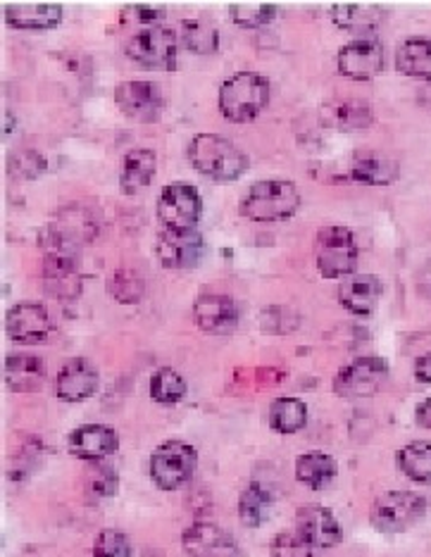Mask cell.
Wrapping results in <instances>:
<instances>
[{
  "label": "cell",
  "instance_id": "cell-33",
  "mask_svg": "<svg viewBox=\"0 0 431 557\" xmlns=\"http://www.w3.org/2000/svg\"><path fill=\"white\" fill-rule=\"evenodd\" d=\"M182 44L196 55H210L220 48V32L206 20H184Z\"/></svg>",
  "mask_w": 431,
  "mask_h": 557
},
{
  "label": "cell",
  "instance_id": "cell-45",
  "mask_svg": "<svg viewBox=\"0 0 431 557\" xmlns=\"http://www.w3.org/2000/svg\"><path fill=\"white\" fill-rule=\"evenodd\" d=\"M12 129H15V117H12V112L10 110H5V136H10L12 134Z\"/></svg>",
  "mask_w": 431,
  "mask_h": 557
},
{
  "label": "cell",
  "instance_id": "cell-32",
  "mask_svg": "<svg viewBox=\"0 0 431 557\" xmlns=\"http://www.w3.org/2000/svg\"><path fill=\"white\" fill-rule=\"evenodd\" d=\"M398 470L417 481V484H431V443L412 441L396 453Z\"/></svg>",
  "mask_w": 431,
  "mask_h": 557
},
{
  "label": "cell",
  "instance_id": "cell-12",
  "mask_svg": "<svg viewBox=\"0 0 431 557\" xmlns=\"http://www.w3.org/2000/svg\"><path fill=\"white\" fill-rule=\"evenodd\" d=\"M336 67L348 79L370 82L384 70V46L377 39H355L338 50Z\"/></svg>",
  "mask_w": 431,
  "mask_h": 557
},
{
  "label": "cell",
  "instance_id": "cell-41",
  "mask_svg": "<svg viewBox=\"0 0 431 557\" xmlns=\"http://www.w3.org/2000/svg\"><path fill=\"white\" fill-rule=\"evenodd\" d=\"M168 17L164 8H150V5H126L122 10V22L134 24V27H158V22Z\"/></svg>",
  "mask_w": 431,
  "mask_h": 557
},
{
  "label": "cell",
  "instance_id": "cell-21",
  "mask_svg": "<svg viewBox=\"0 0 431 557\" xmlns=\"http://www.w3.org/2000/svg\"><path fill=\"white\" fill-rule=\"evenodd\" d=\"M70 453L86 462H100L110 458L120 448V436L115 429L103 424H84L70 434Z\"/></svg>",
  "mask_w": 431,
  "mask_h": 557
},
{
  "label": "cell",
  "instance_id": "cell-28",
  "mask_svg": "<svg viewBox=\"0 0 431 557\" xmlns=\"http://www.w3.org/2000/svg\"><path fill=\"white\" fill-rule=\"evenodd\" d=\"M396 67L408 77L431 82V39L415 36V39L403 41L396 53Z\"/></svg>",
  "mask_w": 431,
  "mask_h": 557
},
{
  "label": "cell",
  "instance_id": "cell-1",
  "mask_svg": "<svg viewBox=\"0 0 431 557\" xmlns=\"http://www.w3.org/2000/svg\"><path fill=\"white\" fill-rule=\"evenodd\" d=\"M188 160L200 174L218 182L238 180L250 164L244 150L222 134H196L188 144Z\"/></svg>",
  "mask_w": 431,
  "mask_h": 557
},
{
  "label": "cell",
  "instance_id": "cell-34",
  "mask_svg": "<svg viewBox=\"0 0 431 557\" xmlns=\"http://www.w3.org/2000/svg\"><path fill=\"white\" fill-rule=\"evenodd\" d=\"M186 379L172 370V367H160V370L150 376V398L160 405H176L186 398Z\"/></svg>",
  "mask_w": 431,
  "mask_h": 557
},
{
  "label": "cell",
  "instance_id": "cell-27",
  "mask_svg": "<svg viewBox=\"0 0 431 557\" xmlns=\"http://www.w3.org/2000/svg\"><path fill=\"white\" fill-rule=\"evenodd\" d=\"M336 472H338V465L332 455L327 453L315 450V453L298 455L296 460V479L312 491H322L324 486L332 484L336 479Z\"/></svg>",
  "mask_w": 431,
  "mask_h": 557
},
{
  "label": "cell",
  "instance_id": "cell-4",
  "mask_svg": "<svg viewBox=\"0 0 431 557\" xmlns=\"http://www.w3.org/2000/svg\"><path fill=\"white\" fill-rule=\"evenodd\" d=\"M270 103V82L258 72H236L220 86L218 106L224 120L244 124L256 120Z\"/></svg>",
  "mask_w": 431,
  "mask_h": 557
},
{
  "label": "cell",
  "instance_id": "cell-36",
  "mask_svg": "<svg viewBox=\"0 0 431 557\" xmlns=\"http://www.w3.org/2000/svg\"><path fill=\"white\" fill-rule=\"evenodd\" d=\"M108 290L118 302H124V306H134V302L144 298L146 286H144V278L136 272L118 270V272H112L108 278Z\"/></svg>",
  "mask_w": 431,
  "mask_h": 557
},
{
  "label": "cell",
  "instance_id": "cell-14",
  "mask_svg": "<svg viewBox=\"0 0 431 557\" xmlns=\"http://www.w3.org/2000/svg\"><path fill=\"white\" fill-rule=\"evenodd\" d=\"M5 329L8 338L15 341V344L36 346L44 344L50 336L53 322H50V314L41 302H17V306H12L8 310Z\"/></svg>",
  "mask_w": 431,
  "mask_h": 557
},
{
  "label": "cell",
  "instance_id": "cell-42",
  "mask_svg": "<svg viewBox=\"0 0 431 557\" xmlns=\"http://www.w3.org/2000/svg\"><path fill=\"white\" fill-rule=\"evenodd\" d=\"M415 379L420 384H431V352H427V356H422V358H417Z\"/></svg>",
  "mask_w": 431,
  "mask_h": 557
},
{
  "label": "cell",
  "instance_id": "cell-30",
  "mask_svg": "<svg viewBox=\"0 0 431 557\" xmlns=\"http://www.w3.org/2000/svg\"><path fill=\"white\" fill-rule=\"evenodd\" d=\"M268 422L276 434H298L308 424V405L300 398H276L270 405Z\"/></svg>",
  "mask_w": 431,
  "mask_h": 557
},
{
  "label": "cell",
  "instance_id": "cell-26",
  "mask_svg": "<svg viewBox=\"0 0 431 557\" xmlns=\"http://www.w3.org/2000/svg\"><path fill=\"white\" fill-rule=\"evenodd\" d=\"M5 22L15 29H53L62 22V5L58 3L8 5Z\"/></svg>",
  "mask_w": 431,
  "mask_h": 557
},
{
  "label": "cell",
  "instance_id": "cell-40",
  "mask_svg": "<svg viewBox=\"0 0 431 557\" xmlns=\"http://www.w3.org/2000/svg\"><path fill=\"white\" fill-rule=\"evenodd\" d=\"M94 557H132V543L122 531L103 529L96 536Z\"/></svg>",
  "mask_w": 431,
  "mask_h": 557
},
{
  "label": "cell",
  "instance_id": "cell-17",
  "mask_svg": "<svg viewBox=\"0 0 431 557\" xmlns=\"http://www.w3.org/2000/svg\"><path fill=\"white\" fill-rule=\"evenodd\" d=\"M194 322L210 336L232 334L238 326V308L230 296L200 294L194 302Z\"/></svg>",
  "mask_w": 431,
  "mask_h": 557
},
{
  "label": "cell",
  "instance_id": "cell-25",
  "mask_svg": "<svg viewBox=\"0 0 431 557\" xmlns=\"http://www.w3.org/2000/svg\"><path fill=\"white\" fill-rule=\"evenodd\" d=\"M46 379V362L39 356L20 352L5 360V386L15 394H32L39 391Z\"/></svg>",
  "mask_w": 431,
  "mask_h": 557
},
{
  "label": "cell",
  "instance_id": "cell-20",
  "mask_svg": "<svg viewBox=\"0 0 431 557\" xmlns=\"http://www.w3.org/2000/svg\"><path fill=\"white\" fill-rule=\"evenodd\" d=\"M98 386H100L98 370L84 358L70 360L56 376V396L65 403L88 400L91 396H96Z\"/></svg>",
  "mask_w": 431,
  "mask_h": 557
},
{
  "label": "cell",
  "instance_id": "cell-5",
  "mask_svg": "<svg viewBox=\"0 0 431 557\" xmlns=\"http://www.w3.org/2000/svg\"><path fill=\"white\" fill-rule=\"evenodd\" d=\"M358 240L346 226H324L315 238V262L324 278H346L358 268Z\"/></svg>",
  "mask_w": 431,
  "mask_h": 557
},
{
  "label": "cell",
  "instance_id": "cell-3",
  "mask_svg": "<svg viewBox=\"0 0 431 557\" xmlns=\"http://www.w3.org/2000/svg\"><path fill=\"white\" fill-rule=\"evenodd\" d=\"M300 208V191L294 182L264 180L253 184L241 198L238 212L250 222H284Z\"/></svg>",
  "mask_w": 431,
  "mask_h": 557
},
{
  "label": "cell",
  "instance_id": "cell-6",
  "mask_svg": "<svg viewBox=\"0 0 431 557\" xmlns=\"http://www.w3.org/2000/svg\"><path fill=\"white\" fill-rule=\"evenodd\" d=\"M198 465V453L192 443L172 438L164 441L150 455V479L160 491H176L192 481Z\"/></svg>",
  "mask_w": 431,
  "mask_h": 557
},
{
  "label": "cell",
  "instance_id": "cell-29",
  "mask_svg": "<svg viewBox=\"0 0 431 557\" xmlns=\"http://www.w3.org/2000/svg\"><path fill=\"white\" fill-rule=\"evenodd\" d=\"M274 505V496L268 486H262L260 481H253L238 496V517L241 522L250 529L262 527L264 519L270 517Z\"/></svg>",
  "mask_w": 431,
  "mask_h": 557
},
{
  "label": "cell",
  "instance_id": "cell-2",
  "mask_svg": "<svg viewBox=\"0 0 431 557\" xmlns=\"http://www.w3.org/2000/svg\"><path fill=\"white\" fill-rule=\"evenodd\" d=\"M98 214L88 206L62 208L39 236L46 256H77L79 248L98 234Z\"/></svg>",
  "mask_w": 431,
  "mask_h": 557
},
{
  "label": "cell",
  "instance_id": "cell-11",
  "mask_svg": "<svg viewBox=\"0 0 431 557\" xmlns=\"http://www.w3.org/2000/svg\"><path fill=\"white\" fill-rule=\"evenodd\" d=\"M156 256L162 268L168 270L196 268L206 256V238L198 232L160 230L156 238Z\"/></svg>",
  "mask_w": 431,
  "mask_h": 557
},
{
  "label": "cell",
  "instance_id": "cell-44",
  "mask_svg": "<svg viewBox=\"0 0 431 557\" xmlns=\"http://www.w3.org/2000/svg\"><path fill=\"white\" fill-rule=\"evenodd\" d=\"M422 288L427 290V296L431 298V262H427V268L422 270Z\"/></svg>",
  "mask_w": 431,
  "mask_h": 557
},
{
  "label": "cell",
  "instance_id": "cell-7",
  "mask_svg": "<svg viewBox=\"0 0 431 557\" xmlns=\"http://www.w3.org/2000/svg\"><path fill=\"white\" fill-rule=\"evenodd\" d=\"M427 515V500L415 491L382 493L370 510V522L382 534H403Z\"/></svg>",
  "mask_w": 431,
  "mask_h": 557
},
{
  "label": "cell",
  "instance_id": "cell-38",
  "mask_svg": "<svg viewBox=\"0 0 431 557\" xmlns=\"http://www.w3.org/2000/svg\"><path fill=\"white\" fill-rule=\"evenodd\" d=\"M230 17L234 24L244 29H258L270 24L276 17V5L258 3V5H230Z\"/></svg>",
  "mask_w": 431,
  "mask_h": 557
},
{
  "label": "cell",
  "instance_id": "cell-18",
  "mask_svg": "<svg viewBox=\"0 0 431 557\" xmlns=\"http://www.w3.org/2000/svg\"><path fill=\"white\" fill-rule=\"evenodd\" d=\"M320 120L336 132H362L374 124V110L362 98H332L322 103Z\"/></svg>",
  "mask_w": 431,
  "mask_h": 557
},
{
  "label": "cell",
  "instance_id": "cell-13",
  "mask_svg": "<svg viewBox=\"0 0 431 557\" xmlns=\"http://www.w3.org/2000/svg\"><path fill=\"white\" fill-rule=\"evenodd\" d=\"M115 103L134 122H158L164 108L160 86L153 82H122L115 88Z\"/></svg>",
  "mask_w": 431,
  "mask_h": 557
},
{
  "label": "cell",
  "instance_id": "cell-24",
  "mask_svg": "<svg viewBox=\"0 0 431 557\" xmlns=\"http://www.w3.org/2000/svg\"><path fill=\"white\" fill-rule=\"evenodd\" d=\"M158 172V156L150 148H134L122 160L120 170V188L126 196L141 194L150 186Z\"/></svg>",
  "mask_w": 431,
  "mask_h": 557
},
{
  "label": "cell",
  "instance_id": "cell-37",
  "mask_svg": "<svg viewBox=\"0 0 431 557\" xmlns=\"http://www.w3.org/2000/svg\"><path fill=\"white\" fill-rule=\"evenodd\" d=\"M8 168L12 174H17L20 180H39V176L48 170V160L44 153L34 148H20L15 153H10Z\"/></svg>",
  "mask_w": 431,
  "mask_h": 557
},
{
  "label": "cell",
  "instance_id": "cell-10",
  "mask_svg": "<svg viewBox=\"0 0 431 557\" xmlns=\"http://www.w3.org/2000/svg\"><path fill=\"white\" fill-rule=\"evenodd\" d=\"M389 362L377 356H365L346 364L334 376V394L341 398H370L384 386Z\"/></svg>",
  "mask_w": 431,
  "mask_h": 557
},
{
  "label": "cell",
  "instance_id": "cell-15",
  "mask_svg": "<svg viewBox=\"0 0 431 557\" xmlns=\"http://www.w3.org/2000/svg\"><path fill=\"white\" fill-rule=\"evenodd\" d=\"M41 282H44V288L50 298H58V300L79 298L82 286H84V276L79 270L77 256H58V252L44 256Z\"/></svg>",
  "mask_w": 431,
  "mask_h": 557
},
{
  "label": "cell",
  "instance_id": "cell-31",
  "mask_svg": "<svg viewBox=\"0 0 431 557\" xmlns=\"http://www.w3.org/2000/svg\"><path fill=\"white\" fill-rule=\"evenodd\" d=\"M329 17L341 29L348 32H362V29H374L384 20V10L379 5H332L329 10Z\"/></svg>",
  "mask_w": 431,
  "mask_h": 557
},
{
  "label": "cell",
  "instance_id": "cell-39",
  "mask_svg": "<svg viewBox=\"0 0 431 557\" xmlns=\"http://www.w3.org/2000/svg\"><path fill=\"white\" fill-rule=\"evenodd\" d=\"M270 555L272 557H317V548L312 543L303 539L298 531L291 534V531H282L276 534L270 543Z\"/></svg>",
  "mask_w": 431,
  "mask_h": 557
},
{
  "label": "cell",
  "instance_id": "cell-35",
  "mask_svg": "<svg viewBox=\"0 0 431 557\" xmlns=\"http://www.w3.org/2000/svg\"><path fill=\"white\" fill-rule=\"evenodd\" d=\"M84 484H86V488H88V493H91V496H96V498H112V496H118L120 476L103 460H100V462H88L86 465V472H84Z\"/></svg>",
  "mask_w": 431,
  "mask_h": 557
},
{
  "label": "cell",
  "instance_id": "cell-23",
  "mask_svg": "<svg viewBox=\"0 0 431 557\" xmlns=\"http://www.w3.org/2000/svg\"><path fill=\"white\" fill-rule=\"evenodd\" d=\"M296 531L315 548H334L344 536L338 519L327 508H303L296 515Z\"/></svg>",
  "mask_w": 431,
  "mask_h": 557
},
{
  "label": "cell",
  "instance_id": "cell-8",
  "mask_svg": "<svg viewBox=\"0 0 431 557\" xmlns=\"http://www.w3.org/2000/svg\"><path fill=\"white\" fill-rule=\"evenodd\" d=\"M202 212L200 191L192 184L174 182L160 191L158 198V218L162 230L174 232H196Z\"/></svg>",
  "mask_w": 431,
  "mask_h": 557
},
{
  "label": "cell",
  "instance_id": "cell-16",
  "mask_svg": "<svg viewBox=\"0 0 431 557\" xmlns=\"http://www.w3.org/2000/svg\"><path fill=\"white\" fill-rule=\"evenodd\" d=\"M182 546L192 557H244L230 531L212 522H196L182 534Z\"/></svg>",
  "mask_w": 431,
  "mask_h": 557
},
{
  "label": "cell",
  "instance_id": "cell-43",
  "mask_svg": "<svg viewBox=\"0 0 431 557\" xmlns=\"http://www.w3.org/2000/svg\"><path fill=\"white\" fill-rule=\"evenodd\" d=\"M415 420H417V424H420V426L431 429V396L427 400H422L420 405H417Z\"/></svg>",
  "mask_w": 431,
  "mask_h": 557
},
{
  "label": "cell",
  "instance_id": "cell-22",
  "mask_svg": "<svg viewBox=\"0 0 431 557\" xmlns=\"http://www.w3.org/2000/svg\"><path fill=\"white\" fill-rule=\"evenodd\" d=\"M384 286L374 274H350L338 288V302L353 314H372L382 300Z\"/></svg>",
  "mask_w": 431,
  "mask_h": 557
},
{
  "label": "cell",
  "instance_id": "cell-9",
  "mask_svg": "<svg viewBox=\"0 0 431 557\" xmlns=\"http://www.w3.org/2000/svg\"><path fill=\"white\" fill-rule=\"evenodd\" d=\"M176 34L158 24L136 32L126 44V55L144 70L172 72L176 67Z\"/></svg>",
  "mask_w": 431,
  "mask_h": 557
},
{
  "label": "cell",
  "instance_id": "cell-19",
  "mask_svg": "<svg viewBox=\"0 0 431 557\" xmlns=\"http://www.w3.org/2000/svg\"><path fill=\"white\" fill-rule=\"evenodd\" d=\"M348 176L365 186H389L398 180V162L382 150L362 148L350 156Z\"/></svg>",
  "mask_w": 431,
  "mask_h": 557
}]
</instances>
